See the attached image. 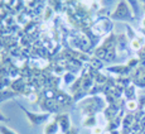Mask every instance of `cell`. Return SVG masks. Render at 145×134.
<instances>
[{"label": "cell", "instance_id": "6da1fadb", "mask_svg": "<svg viewBox=\"0 0 145 134\" xmlns=\"http://www.w3.org/2000/svg\"><path fill=\"white\" fill-rule=\"evenodd\" d=\"M22 109H23L24 114H25V116L28 118V122L32 125H40L43 123L48 122V119H49V114H34L32 111L24 109L23 106H22Z\"/></svg>", "mask_w": 145, "mask_h": 134}, {"label": "cell", "instance_id": "7a4b0ae2", "mask_svg": "<svg viewBox=\"0 0 145 134\" xmlns=\"http://www.w3.org/2000/svg\"><path fill=\"white\" fill-rule=\"evenodd\" d=\"M71 118H69L68 114H61L57 118V123L59 125V130L62 133H67L69 132V128H71Z\"/></svg>", "mask_w": 145, "mask_h": 134}, {"label": "cell", "instance_id": "3957f363", "mask_svg": "<svg viewBox=\"0 0 145 134\" xmlns=\"http://www.w3.org/2000/svg\"><path fill=\"white\" fill-rule=\"evenodd\" d=\"M58 130H59V125H58L57 120H53V122H49L48 124H46L44 127V134H57Z\"/></svg>", "mask_w": 145, "mask_h": 134}, {"label": "cell", "instance_id": "277c9868", "mask_svg": "<svg viewBox=\"0 0 145 134\" xmlns=\"http://www.w3.org/2000/svg\"><path fill=\"white\" fill-rule=\"evenodd\" d=\"M0 134H18V133H16L15 130L10 129V128L5 127V125H1V127H0Z\"/></svg>", "mask_w": 145, "mask_h": 134}, {"label": "cell", "instance_id": "5b68a950", "mask_svg": "<svg viewBox=\"0 0 145 134\" xmlns=\"http://www.w3.org/2000/svg\"><path fill=\"white\" fill-rule=\"evenodd\" d=\"M127 108H129L130 110H134V109L136 108V102L135 101H129L127 102Z\"/></svg>", "mask_w": 145, "mask_h": 134}, {"label": "cell", "instance_id": "8992f818", "mask_svg": "<svg viewBox=\"0 0 145 134\" xmlns=\"http://www.w3.org/2000/svg\"><path fill=\"white\" fill-rule=\"evenodd\" d=\"M93 134H102V128L101 127L93 128Z\"/></svg>", "mask_w": 145, "mask_h": 134}, {"label": "cell", "instance_id": "52a82bcc", "mask_svg": "<svg viewBox=\"0 0 145 134\" xmlns=\"http://www.w3.org/2000/svg\"><path fill=\"white\" fill-rule=\"evenodd\" d=\"M8 120V118L5 115H3L1 113H0V122H7Z\"/></svg>", "mask_w": 145, "mask_h": 134}, {"label": "cell", "instance_id": "ba28073f", "mask_svg": "<svg viewBox=\"0 0 145 134\" xmlns=\"http://www.w3.org/2000/svg\"><path fill=\"white\" fill-rule=\"evenodd\" d=\"M67 134H77V132H76V129H71L69 132H67Z\"/></svg>", "mask_w": 145, "mask_h": 134}, {"label": "cell", "instance_id": "9c48e42d", "mask_svg": "<svg viewBox=\"0 0 145 134\" xmlns=\"http://www.w3.org/2000/svg\"><path fill=\"white\" fill-rule=\"evenodd\" d=\"M144 26H145V20H144Z\"/></svg>", "mask_w": 145, "mask_h": 134}]
</instances>
